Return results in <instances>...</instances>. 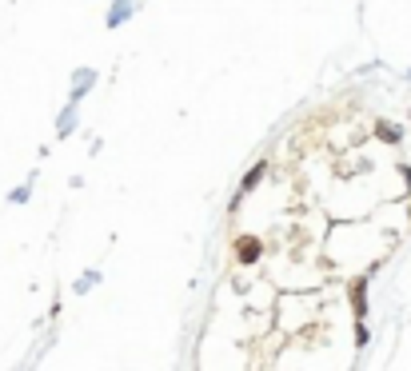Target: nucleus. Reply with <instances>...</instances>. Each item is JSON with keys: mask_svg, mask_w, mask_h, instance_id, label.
Listing matches in <instances>:
<instances>
[{"mask_svg": "<svg viewBox=\"0 0 411 371\" xmlns=\"http://www.w3.org/2000/svg\"><path fill=\"white\" fill-rule=\"evenodd\" d=\"M256 256H260V244H256V240H240V260L252 263Z\"/></svg>", "mask_w": 411, "mask_h": 371, "instance_id": "1", "label": "nucleus"}]
</instances>
